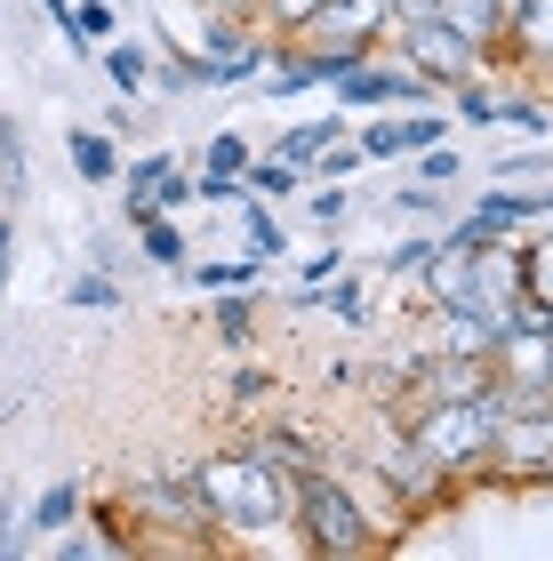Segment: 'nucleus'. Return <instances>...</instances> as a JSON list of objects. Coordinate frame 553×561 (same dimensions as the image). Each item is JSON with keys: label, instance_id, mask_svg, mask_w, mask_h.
Masks as SVG:
<instances>
[{"label": "nucleus", "instance_id": "1", "mask_svg": "<svg viewBox=\"0 0 553 561\" xmlns=\"http://www.w3.org/2000/svg\"><path fill=\"white\" fill-rule=\"evenodd\" d=\"M193 490L209 497V514L224 529V546H257V538H289V514H297V473L273 466L257 442H233V449H209L193 466Z\"/></svg>", "mask_w": 553, "mask_h": 561}, {"label": "nucleus", "instance_id": "2", "mask_svg": "<svg viewBox=\"0 0 553 561\" xmlns=\"http://www.w3.org/2000/svg\"><path fill=\"white\" fill-rule=\"evenodd\" d=\"M393 514H377V505L345 481V466H313V473H297V514H289V538L306 546V553H369V546H385L393 538Z\"/></svg>", "mask_w": 553, "mask_h": 561}, {"label": "nucleus", "instance_id": "3", "mask_svg": "<svg viewBox=\"0 0 553 561\" xmlns=\"http://www.w3.org/2000/svg\"><path fill=\"white\" fill-rule=\"evenodd\" d=\"M497 425H506V410L482 393V401H417L401 433H410V442L449 473V490H458V481H482V473H489Z\"/></svg>", "mask_w": 553, "mask_h": 561}, {"label": "nucleus", "instance_id": "4", "mask_svg": "<svg viewBox=\"0 0 553 561\" xmlns=\"http://www.w3.org/2000/svg\"><path fill=\"white\" fill-rule=\"evenodd\" d=\"M385 48H393V57L410 65V72H425V81H434L441 96L489 65V57H482V41H465L458 24H441V16H410V24H393V41H385Z\"/></svg>", "mask_w": 553, "mask_h": 561}, {"label": "nucleus", "instance_id": "5", "mask_svg": "<svg viewBox=\"0 0 553 561\" xmlns=\"http://www.w3.org/2000/svg\"><path fill=\"white\" fill-rule=\"evenodd\" d=\"M482 481H521V490L553 481V417H506L497 425V449H489Z\"/></svg>", "mask_w": 553, "mask_h": 561}, {"label": "nucleus", "instance_id": "6", "mask_svg": "<svg viewBox=\"0 0 553 561\" xmlns=\"http://www.w3.org/2000/svg\"><path fill=\"white\" fill-rule=\"evenodd\" d=\"M369 473H377V481H385V490H393V505H434V497L449 490V473H441L434 457H425V449L410 442V433H393V442H377V449H369Z\"/></svg>", "mask_w": 553, "mask_h": 561}, {"label": "nucleus", "instance_id": "7", "mask_svg": "<svg viewBox=\"0 0 553 561\" xmlns=\"http://www.w3.org/2000/svg\"><path fill=\"white\" fill-rule=\"evenodd\" d=\"M393 0H321L306 41H345V48H385L393 41Z\"/></svg>", "mask_w": 553, "mask_h": 561}, {"label": "nucleus", "instance_id": "8", "mask_svg": "<svg viewBox=\"0 0 553 561\" xmlns=\"http://www.w3.org/2000/svg\"><path fill=\"white\" fill-rule=\"evenodd\" d=\"M465 273H473V249L434 241V257L410 273V280H417V313H434V305H458V297H465Z\"/></svg>", "mask_w": 553, "mask_h": 561}, {"label": "nucleus", "instance_id": "9", "mask_svg": "<svg viewBox=\"0 0 553 561\" xmlns=\"http://www.w3.org/2000/svg\"><path fill=\"white\" fill-rule=\"evenodd\" d=\"M257 449L273 457V466H289V473L345 466V457H337V449H321V433H306V425H265V433H257Z\"/></svg>", "mask_w": 553, "mask_h": 561}, {"label": "nucleus", "instance_id": "10", "mask_svg": "<svg viewBox=\"0 0 553 561\" xmlns=\"http://www.w3.org/2000/svg\"><path fill=\"white\" fill-rule=\"evenodd\" d=\"M129 233H137V257H145V265H161V273H185V265H193V241H185L177 217L153 209V217H137Z\"/></svg>", "mask_w": 553, "mask_h": 561}, {"label": "nucleus", "instance_id": "11", "mask_svg": "<svg viewBox=\"0 0 553 561\" xmlns=\"http://www.w3.org/2000/svg\"><path fill=\"white\" fill-rule=\"evenodd\" d=\"M65 161L81 185H120V145L105 129H65Z\"/></svg>", "mask_w": 553, "mask_h": 561}, {"label": "nucleus", "instance_id": "12", "mask_svg": "<svg viewBox=\"0 0 553 561\" xmlns=\"http://www.w3.org/2000/svg\"><path fill=\"white\" fill-rule=\"evenodd\" d=\"M514 257H521V297L553 321V225L545 233H514Z\"/></svg>", "mask_w": 553, "mask_h": 561}, {"label": "nucleus", "instance_id": "13", "mask_svg": "<svg viewBox=\"0 0 553 561\" xmlns=\"http://www.w3.org/2000/svg\"><path fill=\"white\" fill-rule=\"evenodd\" d=\"M337 137H354V113H337V105H330V121H297V129L273 145V152H281V161H297V169H313Z\"/></svg>", "mask_w": 553, "mask_h": 561}, {"label": "nucleus", "instance_id": "14", "mask_svg": "<svg viewBox=\"0 0 553 561\" xmlns=\"http://www.w3.org/2000/svg\"><path fill=\"white\" fill-rule=\"evenodd\" d=\"M473 217L497 225V233H530V225H545V193H506V185H497V193L473 201Z\"/></svg>", "mask_w": 553, "mask_h": 561}, {"label": "nucleus", "instance_id": "15", "mask_svg": "<svg viewBox=\"0 0 553 561\" xmlns=\"http://www.w3.org/2000/svg\"><path fill=\"white\" fill-rule=\"evenodd\" d=\"M241 185H249V201H289V193H306L313 176L297 161H281V152H257V161L241 169Z\"/></svg>", "mask_w": 553, "mask_h": 561}, {"label": "nucleus", "instance_id": "16", "mask_svg": "<svg viewBox=\"0 0 553 561\" xmlns=\"http://www.w3.org/2000/svg\"><path fill=\"white\" fill-rule=\"evenodd\" d=\"M434 16H441V24H458L465 41H482V57H489L497 41H506V9H497V0H441Z\"/></svg>", "mask_w": 553, "mask_h": 561}, {"label": "nucleus", "instance_id": "17", "mask_svg": "<svg viewBox=\"0 0 553 561\" xmlns=\"http://www.w3.org/2000/svg\"><path fill=\"white\" fill-rule=\"evenodd\" d=\"M89 514V497H81V481H57V490H41L33 497V514H24V522H33L41 529V538H65V529L72 522H81Z\"/></svg>", "mask_w": 553, "mask_h": 561}, {"label": "nucleus", "instance_id": "18", "mask_svg": "<svg viewBox=\"0 0 553 561\" xmlns=\"http://www.w3.org/2000/svg\"><path fill=\"white\" fill-rule=\"evenodd\" d=\"M96 65H105V81L120 89V96H137V89H153V57H145L137 41H105L96 48Z\"/></svg>", "mask_w": 553, "mask_h": 561}, {"label": "nucleus", "instance_id": "19", "mask_svg": "<svg viewBox=\"0 0 553 561\" xmlns=\"http://www.w3.org/2000/svg\"><path fill=\"white\" fill-rule=\"evenodd\" d=\"M257 313H265L257 289H217V337H224V345H249V337H257Z\"/></svg>", "mask_w": 553, "mask_h": 561}, {"label": "nucleus", "instance_id": "20", "mask_svg": "<svg viewBox=\"0 0 553 561\" xmlns=\"http://www.w3.org/2000/svg\"><path fill=\"white\" fill-rule=\"evenodd\" d=\"M257 273H265L257 257H200V265H185V280H193V289H209V297L217 289H257Z\"/></svg>", "mask_w": 553, "mask_h": 561}, {"label": "nucleus", "instance_id": "21", "mask_svg": "<svg viewBox=\"0 0 553 561\" xmlns=\"http://www.w3.org/2000/svg\"><path fill=\"white\" fill-rule=\"evenodd\" d=\"M441 105H449V121H465V129H497V89L482 81V72H473V81H458Z\"/></svg>", "mask_w": 553, "mask_h": 561}, {"label": "nucleus", "instance_id": "22", "mask_svg": "<svg viewBox=\"0 0 553 561\" xmlns=\"http://www.w3.org/2000/svg\"><path fill=\"white\" fill-rule=\"evenodd\" d=\"M313 16H321V0H257V24L273 41H306Z\"/></svg>", "mask_w": 553, "mask_h": 561}, {"label": "nucleus", "instance_id": "23", "mask_svg": "<svg viewBox=\"0 0 553 561\" xmlns=\"http://www.w3.org/2000/svg\"><path fill=\"white\" fill-rule=\"evenodd\" d=\"M281 249H289V233H281V217H265V201H257V209H241V257L273 265Z\"/></svg>", "mask_w": 553, "mask_h": 561}, {"label": "nucleus", "instance_id": "24", "mask_svg": "<svg viewBox=\"0 0 553 561\" xmlns=\"http://www.w3.org/2000/svg\"><path fill=\"white\" fill-rule=\"evenodd\" d=\"M257 152H249V137H233V129H217L209 145H200V176H241Z\"/></svg>", "mask_w": 553, "mask_h": 561}, {"label": "nucleus", "instance_id": "25", "mask_svg": "<svg viewBox=\"0 0 553 561\" xmlns=\"http://www.w3.org/2000/svg\"><path fill=\"white\" fill-rule=\"evenodd\" d=\"M96 41H113V0H72V48L89 57Z\"/></svg>", "mask_w": 553, "mask_h": 561}, {"label": "nucleus", "instance_id": "26", "mask_svg": "<svg viewBox=\"0 0 553 561\" xmlns=\"http://www.w3.org/2000/svg\"><path fill=\"white\" fill-rule=\"evenodd\" d=\"M321 313H337L345 329H354V321H369V297H361V280H354V273L321 280Z\"/></svg>", "mask_w": 553, "mask_h": 561}, {"label": "nucleus", "instance_id": "27", "mask_svg": "<svg viewBox=\"0 0 553 561\" xmlns=\"http://www.w3.org/2000/svg\"><path fill=\"white\" fill-rule=\"evenodd\" d=\"M497 129H521V137H553V113L538 96H497Z\"/></svg>", "mask_w": 553, "mask_h": 561}, {"label": "nucleus", "instance_id": "28", "mask_svg": "<svg viewBox=\"0 0 553 561\" xmlns=\"http://www.w3.org/2000/svg\"><path fill=\"white\" fill-rule=\"evenodd\" d=\"M65 305H72V313H113L120 289H113L105 273H72V280H65Z\"/></svg>", "mask_w": 553, "mask_h": 561}, {"label": "nucleus", "instance_id": "29", "mask_svg": "<svg viewBox=\"0 0 553 561\" xmlns=\"http://www.w3.org/2000/svg\"><path fill=\"white\" fill-rule=\"evenodd\" d=\"M24 185H33V169H24V129H16V121H0V193H24Z\"/></svg>", "mask_w": 553, "mask_h": 561}, {"label": "nucleus", "instance_id": "30", "mask_svg": "<svg viewBox=\"0 0 553 561\" xmlns=\"http://www.w3.org/2000/svg\"><path fill=\"white\" fill-rule=\"evenodd\" d=\"M361 161H369V152H361V137H337V145L321 152V161H313L306 176H313V185H337V176H354Z\"/></svg>", "mask_w": 553, "mask_h": 561}, {"label": "nucleus", "instance_id": "31", "mask_svg": "<svg viewBox=\"0 0 553 561\" xmlns=\"http://www.w3.org/2000/svg\"><path fill=\"white\" fill-rule=\"evenodd\" d=\"M385 201H393V217H425V225H434V217H449L441 185H393Z\"/></svg>", "mask_w": 553, "mask_h": 561}, {"label": "nucleus", "instance_id": "32", "mask_svg": "<svg viewBox=\"0 0 553 561\" xmlns=\"http://www.w3.org/2000/svg\"><path fill=\"white\" fill-rule=\"evenodd\" d=\"M410 161H417V176H425V185H449V176H465V152L458 145H425V152H410Z\"/></svg>", "mask_w": 553, "mask_h": 561}, {"label": "nucleus", "instance_id": "33", "mask_svg": "<svg viewBox=\"0 0 553 561\" xmlns=\"http://www.w3.org/2000/svg\"><path fill=\"white\" fill-rule=\"evenodd\" d=\"M434 241H441V233H410V241H393L385 257H377V273H385V280H393V273H417L425 257H434Z\"/></svg>", "mask_w": 553, "mask_h": 561}, {"label": "nucleus", "instance_id": "34", "mask_svg": "<svg viewBox=\"0 0 553 561\" xmlns=\"http://www.w3.org/2000/svg\"><path fill=\"white\" fill-rule=\"evenodd\" d=\"M169 169H185L177 152H145V161H120V185H129V193H153Z\"/></svg>", "mask_w": 553, "mask_h": 561}, {"label": "nucleus", "instance_id": "35", "mask_svg": "<svg viewBox=\"0 0 553 561\" xmlns=\"http://www.w3.org/2000/svg\"><path fill=\"white\" fill-rule=\"evenodd\" d=\"M306 209H313V225H321V233H337V225H345V209H354V201H345V185H321V193L306 201Z\"/></svg>", "mask_w": 553, "mask_h": 561}, {"label": "nucleus", "instance_id": "36", "mask_svg": "<svg viewBox=\"0 0 553 561\" xmlns=\"http://www.w3.org/2000/svg\"><path fill=\"white\" fill-rule=\"evenodd\" d=\"M553 169V152H497L489 176H545Z\"/></svg>", "mask_w": 553, "mask_h": 561}, {"label": "nucleus", "instance_id": "37", "mask_svg": "<svg viewBox=\"0 0 553 561\" xmlns=\"http://www.w3.org/2000/svg\"><path fill=\"white\" fill-rule=\"evenodd\" d=\"M16 546H24V505H16V497H0V561H9Z\"/></svg>", "mask_w": 553, "mask_h": 561}, {"label": "nucleus", "instance_id": "38", "mask_svg": "<svg viewBox=\"0 0 553 561\" xmlns=\"http://www.w3.org/2000/svg\"><path fill=\"white\" fill-rule=\"evenodd\" d=\"M345 273V249H313V257H306V280H313V289H321V280H337Z\"/></svg>", "mask_w": 553, "mask_h": 561}, {"label": "nucleus", "instance_id": "39", "mask_svg": "<svg viewBox=\"0 0 553 561\" xmlns=\"http://www.w3.org/2000/svg\"><path fill=\"white\" fill-rule=\"evenodd\" d=\"M265 393H273L265 369H233V401H265Z\"/></svg>", "mask_w": 553, "mask_h": 561}, {"label": "nucleus", "instance_id": "40", "mask_svg": "<svg viewBox=\"0 0 553 561\" xmlns=\"http://www.w3.org/2000/svg\"><path fill=\"white\" fill-rule=\"evenodd\" d=\"M41 16H48V24H57V33L72 41V0H41ZM72 57H81V48H72Z\"/></svg>", "mask_w": 553, "mask_h": 561}, {"label": "nucleus", "instance_id": "41", "mask_svg": "<svg viewBox=\"0 0 553 561\" xmlns=\"http://www.w3.org/2000/svg\"><path fill=\"white\" fill-rule=\"evenodd\" d=\"M9 265H16V233H9V217H0V289H9Z\"/></svg>", "mask_w": 553, "mask_h": 561}, {"label": "nucleus", "instance_id": "42", "mask_svg": "<svg viewBox=\"0 0 553 561\" xmlns=\"http://www.w3.org/2000/svg\"><path fill=\"white\" fill-rule=\"evenodd\" d=\"M434 9H441V0H393V16H401V24H410V16H434Z\"/></svg>", "mask_w": 553, "mask_h": 561}]
</instances>
